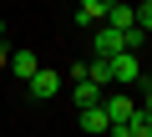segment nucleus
<instances>
[{
    "label": "nucleus",
    "mask_w": 152,
    "mask_h": 137,
    "mask_svg": "<svg viewBox=\"0 0 152 137\" xmlns=\"http://www.w3.org/2000/svg\"><path fill=\"white\" fill-rule=\"evenodd\" d=\"M0 41H5V21H0Z\"/></svg>",
    "instance_id": "nucleus-10"
},
{
    "label": "nucleus",
    "mask_w": 152,
    "mask_h": 137,
    "mask_svg": "<svg viewBox=\"0 0 152 137\" xmlns=\"http://www.w3.org/2000/svg\"><path fill=\"white\" fill-rule=\"evenodd\" d=\"M61 92V76L46 71V66H36V76H31V97H56Z\"/></svg>",
    "instance_id": "nucleus-3"
},
{
    "label": "nucleus",
    "mask_w": 152,
    "mask_h": 137,
    "mask_svg": "<svg viewBox=\"0 0 152 137\" xmlns=\"http://www.w3.org/2000/svg\"><path fill=\"white\" fill-rule=\"evenodd\" d=\"M107 5H112V0H76V21H81V26H102Z\"/></svg>",
    "instance_id": "nucleus-5"
},
{
    "label": "nucleus",
    "mask_w": 152,
    "mask_h": 137,
    "mask_svg": "<svg viewBox=\"0 0 152 137\" xmlns=\"http://www.w3.org/2000/svg\"><path fill=\"white\" fill-rule=\"evenodd\" d=\"M117 51H127L122 46V31L117 26H96V56H117Z\"/></svg>",
    "instance_id": "nucleus-4"
},
{
    "label": "nucleus",
    "mask_w": 152,
    "mask_h": 137,
    "mask_svg": "<svg viewBox=\"0 0 152 137\" xmlns=\"http://www.w3.org/2000/svg\"><path fill=\"white\" fill-rule=\"evenodd\" d=\"M5 61H10V51H5V41H0V71H5Z\"/></svg>",
    "instance_id": "nucleus-9"
},
{
    "label": "nucleus",
    "mask_w": 152,
    "mask_h": 137,
    "mask_svg": "<svg viewBox=\"0 0 152 137\" xmlns=\"http://www.w3.org/2000/svg\"><path fill=\"white\" fill-rule=\"evenodd\" d=\"M107 127H112V117L102 112V102H96V107H81V132H91V137H107Z\"/></svg>",
    "instance_id": "nucleus-2"
},
{
    "label": "nucleus",
    "mask_w": 152,
    "mask_h": 137,
    "mask_svg": "<svg viewBox=\"0 0 152 137\" xmlns=\"http://www.w3.org/2000/svg\"><path fill=\"white\" fill-rule=\"evenodd\" d=\"M107 66H112V81H142V61H137V51H117V56H107Z\"/></svg>",
    "instance_id": "nucleus-1"
},
{
    "label": "nucleus",
    "mask_w": 152,
    "mask_h": 137,
    "mask_svg": "<svg viewBox=\"0 0 152 137\" xmlns=\"http://www.w3.org/2000/svg\"><path fill=\"white\" fill-rule=\"evenodd\" d=\"M5 66H10V71H15L20 81H31V76H36V66H41V61H36V51H10V61H5Z\"/></svg>",
    "instance_id": "nucleus-6"
},
{
    "label": "nucleus",
    "mask_w": 152,
    "mask_h": 137,
    "mask_svg": "<svg viewBox=\"0 0 152 137\" xmlns=\"http://www.w3.org/2000/svg\"><path fill=\"white\" fill-rule=\"evenodd\" d=\"M132 107H137L132 97H107V102H102V112H107L112 122H127V117H132Z\"/></svg>",
    "instance_id": "nucleus-8"
},
{
    "label": "nucleus",
    "mask_w": 152,
    "mask_h": 137,
    "mask_svg": "<svg viewBox=\"0 0 152 137\" xmlns=\"http://www.w3.org/2000/svg\"><path fill=\"white\" fill-rule=\"evenodd\" d=\"M71 102H76V107H96V102H102V86H96V81H86V76H76Z\"/></svg>",
    "instance_id": "nucleus-7"
}]
</instances>
